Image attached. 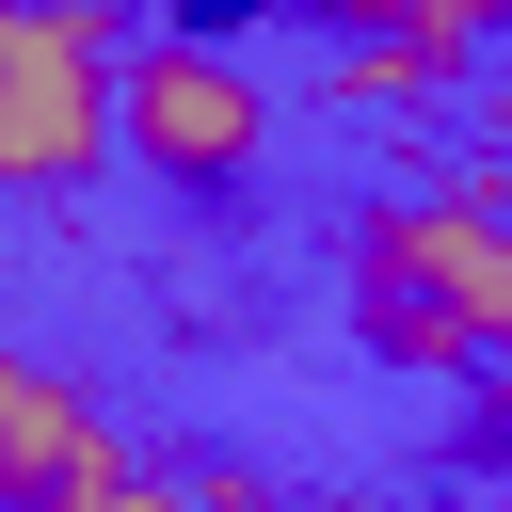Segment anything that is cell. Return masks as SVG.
I'll use <instances>...</instances> for the list:
<instances>
[{
	"mask_svg": "<svg viewBox=\"0 0 512 512\" xmlns=\"http://www.w3.org/2000/svg\"><path fill=\"white\" fill-rule=\"evenodd\" d=\"M352 320L400 368H512V208L496 192H400L352 224Z\"/></svg>",
	"mask_w": 512,
	"mask_h": 512,
	"instance_id": "1",
	"label": "cell"
},
{
	"mask_svg": "<svg viewBox=\"0 0 512 512\" xmlns=\"http://www.w3.org/2000/svg\"><path fill=\"white\" fill-rule=\"evenodd\" d=\"M112 160V0H0V192Z\"/></svg>",
	"mask_w": 512,
	"mask_h": 512,
	"instance_id": "2",
	"label": "cell"
},
{
	"mask_svg": "<svg viewBox=\"0 0 512 512\" xmlns=\"http://www.w3.org/2000/svg\"><path fill=\"white\" fill-rule=\"evenodd\" d=\"M112 144L144 176H176V192H240L272 160V80L240 48H208V32H160V48L112 64Z\"/></svg>",
	"mask_w": 512,
	"mask_h": 512,
	"instance_id": "3",
	"label": "cell"
},
{
	"mask_svg": "<svg viewBox=\"0 0 512 512\" xmlns=\"http://www.w3.org/2000/svg\"><path fill=\"white\" fill-rule=\"evenodd\" d=\"M112 432H96V400L64 384V368H32V352H0V512H32V496H64L80 464H96Z\"/></svg>",
	"mask_w": 512,
	"mask_h": 512,
	"instance_id": "4",
	"label": "cell"
},
{
	"mask_svg": "<svg viewBox=\"0 0 512 512\" xmlns=\"http://www.w3.org/2000/svg\"><path fill=\"white\" fill-rule=\"evenodd\" d=\"M32 512H208L192 480H160V464H128V448H96L64 496H32Z\"/></svg>",
	"mask_w": 512,
	"mask_h": 512,
	"instance_id": "5",
	"label": "cell"
}]
</instances>
